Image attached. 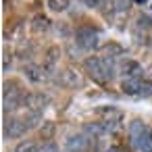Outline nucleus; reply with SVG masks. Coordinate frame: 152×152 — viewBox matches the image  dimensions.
Masks as SVG:
<instances>
[{
  "instance_id": "obj_3",
  "label": "nucleus",
  "mask_w": 152,
  "mask_h": 152,
  "mask_svg": "<svg viewBox=\"0 0 152 152\" xmlns=\"http://www.w3.org/2000/svg\"><path fill=\"white\" fill-rule=\"evenodd\" d=\"M48 96L44 94V92H29L27 96H25V100H23V104L27 106V110H31L34 115H40L46 106H48Z\"/></svg>"
},
{
  "instance_id": "obj_5",
  "label": "nucleus",
  "mask_w": 152,
  "mask_h": 152,
  "mask_svg": "<svg viewBox=\"0 0 152 152\" xmlns=\"http://www.w3.org/2000/svg\"><path fill=\"white\" fill-rule=\"evenodd\" d=\"M119 71L125 79H140L142 77V65L137 61H131V58H125L119 65Z\"/></svg>"
},
{
  "instance_id": "obj_9",
  "label": "nucleus",
  "mask_w": 152,
  "mask_h": 152,
  "mask_svg": "<svg viewBox=\"0 0 152 152\" xmlns=\"http://www.w3.org/2000/svg\"><path fill=\"white\" fill-rule=\"evenodd\" d=\"M88 144H90V137L86 135H71L67 140V152H86L88 150Z\"/></svg>"
},
{
  "instance_id": "obj_8",
  "label": "nucleus",
  "mask_w": 152,
  "mask_h": 152,
  "mask_svg": "<svg viewBox=\"0 0 152 152\" xmlns=\"http://www.w3.org/2000/svg\"><path fill=\"white\" fill-rule=\"evenodd\" d=\"M23 73L34 83H40V81L46 79V67H40V65H25L23 67Z\"/></svg>"
},
{
  "instance_id": "obj_17",
  "label": "nucleus",
  "mask_w": 152,
  "mask_h": 152,
  "mask_svg": "<svg viewBox=\"0 0 152 152\" xmlns=\"http://www.w3.org/2000/svg\"><path fill=\"white\" fill-rule=\"evenodd\" d=\"M144 129H148V127L144 125V121H140V119H133V121L129 123V137H131V135H137V133H142Z\"/></svg>"
},
{
  "instance_id": "obj_11",
  "label": "nucleus",
  "mask_w": 152,
  "mask_h": 152,
  "mask_svg": "<svg viewBox=\"0 0 152 152\" xmlns=\"http://www.w3.org/2000/svg\"><path fill=\"white\" fill-rule=\"evenodd\" d=\"M83 131H86L88 135H94V137H100V135H104V133H108V127H106V123H102V121H98V123H86V125H83Z\"/></svg>"
},
{
  "instance_id": "obj_20",
  "label": "nucleus",
  "mask_w": 152,
  "mask_h": 152,
  "mask_svg": "<svg viewBox=\"0 0 152 152\" xmlns=\"http://www.w3.org/2000/svg\"><path fill=\"white\" fill-rule=\"evenodd\" d=\"M40 152H58V148H56V144H52V142H46L44 146H40Z\"/></svg>"
},
{
  "instance_id": "obj_15",
  "label": "nucleus",
  "mask_w": 152,
  "mask_h": 152,
  "mask_svg": "<svg viewBox=\"0 0 152 152\" xmlns=\"http://www.w3.org/2000/svg\"><path fill=\"white\" fill-rule=\"evenodd\" d=\"M58 56H61V50H58L56 46L48 48V52H46V69H48V71H52V69L56 67V61H58Z\"/></svg>"
},
{
  "instance_id": "obj_14",
  "label": "nucleus",
  "mask_w": 152,
  "mask_h": 152,
  "mask_svg": "<svg viewBox=\"0 0 152 152\" xmlns=\"http://www.w3.org/2000/svg\"><path fill=\"white\" fill-rule=\"evenodd\" d=\"M15 152H40V144L34 140H23L15 146Z\"/></svg>"
},
{
  "instance_id": "obj_22",
  "label": "nucleus",
  "mask_w": 152,
  "mask_h": 152,
  "mask_svg": "<svg viewBox=\"0 0 152 152\" xmlns=\"http://www.w3.org/2000/svg\"><path fill=\"white\" fill-rule=\"evenodd\" d=\"M88 7H102V0H83Z\"/></svg>"
},
{
  "instance_id": "obj_13",
  "label": "nucleus",
  "mask_w": 152,
  "mask_h": 152,
  "mask_svg": "<svg viewBox=\"0 0 152 152\" xmlns=\"http://www.w3.org/2000/svg\"><path fill=\"white\" fill-rule=\"evenodd\" d=\"M31 29H34L36 34H40V31H48V29H50V21H48V17H44V15L34 17V21H31Z\"/></svg>"
},
{
  "instance_id": "obj_19",
  "label": "nucleus",
  "mask_w": 152,
  "mask_h": 152,
  "mask_svg": "<svg viewBox=\"0 0 152 152\" xmlns=\"http://www.w3.org/2000/svg\"><path fill=\"white\" fill-rule=\"evenodd\" d=\"M137 29H142V31H148L150 27H152V17H148V15H140L137 17V25H135Z\"/></svg>"
},
{
  "instance_id": "obj_12",
  "label": "nucleus",
  "mask_w": 152,
  "mask_h": 152,
  "mask_svg": "<svg viewBox=\"0 0 152 152\" xmlns=\"http://www.w3.org/2000/svg\"><path fill=\"white\" fill-rule=\"evenodd\" d=\"M140 83H142V77H140V79H123L121 90H123V94H127V96H137Z\"/></svg>"
},
{
  "instance_id": "obj_21",
  "label": "nucleus",
  "mask_w": 152,
  "mask_h": 152,
  "mask_svg": "<svg viewBox=\"0 0 152 152\" xmlns=\"http://www.w3.org/2000/svg\"><path fill=\"white\" fill-rule=\"evenodd\" d=\"M9 67H11V52H4V63H2V71L7 73V71H9Z\"/></svg>"
},
{
  "instance_id": "obj_18",
  "label": "nucleus",
  "mask_w": 152,
  "mask_h": 152,
  "mask_svg": "<svg viewBox=\"0 0 152 152\" xmlns=\"http://www.w3.org/2000/svg\"><path fill=\"white\" fill-rule=\"evenodd\" d=\"M148 96H152V81L142 79V83H140V92H137V98H148Z\"/></svg>"
},
{
  "instance_id": "obj_1",
  "label": "nucleus",
  "mask_w": 152,
  "mask_h": 152,
  "mask_svg": "<svg viewBox=\"0 0 152 152\" xmlns=\"http://www.w3.org/2000/svg\"><path fill=\"white\" fill-rule=\"evenodd\" d=\"M75 44H77L81 50H86V52L98 48V44H100V34H98V29H94V27H79V29L75 31Z\"/></svg>"
},
{
  "instance_id": "obj_4",
  "label": "nucleus",
  "mask_w": 152,
  "mask_h": 152,
  "mask_svg": "<svg viewBox=\"0 0 152 152\" xmlns=\"http://www.w3.org/2000/svg\"><path fill=\"white\" fill-rule=\"evenodd\" d=\"M27 129H29V127H27L25 121H21V119H9V121L4 123V137H11V140L21 137V135H25Z\"/></svg>"
},
{
  "instance_id": "obj_7",
  "label": "nucleus",
  "mask_w": 152,
  "mask_h": 152,
  "mask_svg": "<svg viewBox=\"0 0 152 152\" xmlns=\"http://www.w3.org/2000/svg\"><path fill=\"white\" fill-rule=\"evenodd\" d=\"M100 115H102V123H106V127H108V131H113L117 125H119V121L123 119V113L119 110V108H102L100 110Z\"/></svg>"
},
{
  "instance_id": "obj_2",
  "label": "nucleus",
  "mask_w": 152,
  "mask_h": 152,
  "mask_svg": "<svg viewBox=\"0 0 152 152\" xmlns=\"http://www.w3.org/2000/svg\"><path fill=\"white\" fill-rule=\"evenodd\" d=\"M23 100H25V96H23V92L19 90V86L15 83V81H9V83H4V110H15L19 104H23Z\"/></svg>"
},
{
  "instance_id": "obj_6",
  "label": "nucleus",
  "mask_w": 152,
  "mask_h": 152,
  "mask_svg": "<svg viewBox=\"0 0 152 152\" xmlns=\"http://www.w3.org/2000/svg\"><path fill=\"white\" fill-rule=\"evenodd\" d=\"M131 144L137 152H152V131L144 129L137 135H131Z\"/></svg>"
},
{
  "instance_id": "obj_10",
  "label": "nucleus",
  "mask_w": 152,
  "mask_h": 152,
  "mask_svg": "<svg viewBox=\"0 0 152 152\" xmlns=\"http://www.w3.org/2000/svg\"><path fill=\"white\" fill-rule=\"evenodd\" d=\"M61 83L67 86V88H79V86L83 83V79H81V75H79L75 69H65V71L61 73Z\"/></svg>"
},
{
  "instance_id": "obj_23",
  "label": "nucleus",
  "mask_w": 152,
  "mask_h": 152,
  "mask_svg": "<svg viewBox=\"0 0 152 152\" xmlns=\"http://www.w3.org/2000/svg\"><path fill=\"white\" fill-rule=\"evenodd\" d=\"M104 152H125L123 148H119V146H110V148H106Z\"/></svg>"
},
{
  "instance_id": "obj_16",
  "label": "nucleus",
  "mask_w": 152,
  "mask_h": 152,
  "mask_svg": "<svg viewBox=\"0 0 152 152\" xmlns=\"http://www.w3.org/2000/svg\"><path fill=\"white\" fill-rule=\"evenodd\" d=\"M71 7V0H48V9L52 13H65Z\"/></svg>"
}]
</instances>
